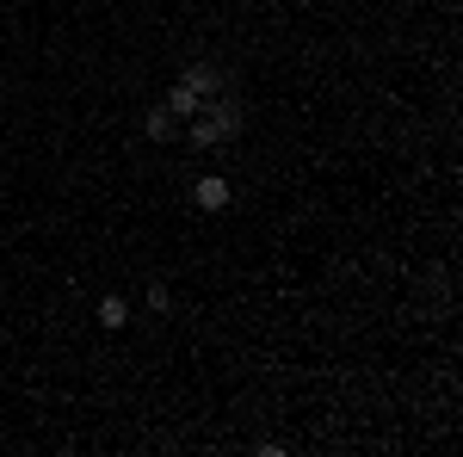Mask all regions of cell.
Wrapping results in <instances>:
<instances>
[{
  "label": "cell",
  "instance_id": "obj_6",
  "mask_svg": "<svg viewBox=\"0 0 463 457\" xmlns=\"http://www.w3.org/2000/svg\"><path fill=\"white\" fill-rule=\"evenodd\" d=\"M124 321H130V303H124L118 290H111V297H99V328H124Z\"/></svg>",
  "mask_w": 463,
  "mask_h": 457
},
{
  "label": "cell",
  "instance_id": "obj_3",
  "mask_svg": "<svg viewBox=\"0 0 463 457\" xmlns=\"http://www.w3.org/2000/svg\"><path fill=\"white\" fill-rule=\"evenodd\" d=\"M192 205H198V211H229V179L204 174L198 186H192Z\"/></svg>",
  "mask_w": 463,
  "mask_h": 457
},
{
  "label": "cell",
  "instance_id": "obj_7",
  "mask_svg": "<svg viewBox=\"0 0 463 457\" xmlns=\"http://www.w3.org/2000/svg\"><path fill=\"white\" fill-rule=\"evenodd\" d=\"M148 309H155V316H167V309H174V290H167V284H148V297H143Z\"/></svg>",
  "mask_w": 463,
  "mask_h": 457
},
{
  "label": "cell",
  "instance_id": "obj_5",
  "mask_svg": "<svg viewBox=\"0 0 463 457\" xmlns=\"http://www.w3.org/2000/svg\"><path fill=\"white\" fill-rule=\"evenodd\" d=\"M143 130H148V137H155V142H174V137H179V118H174V111H167V106H155V111H148V118H143Z\"/></svg>",
  "mask_w": 463,
  "mask_h": 457
},
{
  "label": "cell",
  "instance_id": "obj_1",
  "mask_svg": "<svg viewBox=\"0 0 463 457\" xmlns=\"http://www.w3.org/2000/svg\"><path fill=\"white\" fill-rule=\"evenodd\" d=\"M241 124H248V118H241V106L216 93V100H204V106H198L192 142H198V148H216V142H235V137H241Z\"/></svg>",
  "mask_w": 463,
  "mask_h": 457
},
{
  "label": "cell",
  "instance_id": "obj_2",
  "mask_svg": "<svg viewBox=\"0 0 463 457\" xmlns=\"http://www.w3.org/2000/svg\"><path fill=\"white\" fill-rule=\"evenodd\" d=\"M179 81H185L198 100H216V93H229V69H216V62H192V69H179Z\"/></svg>",
  "mask_w": 463,
  "mask_h": 457
},
{
  "label": "cell",
  "instance_id": "obj_4",
  "mask_svg": "<svg viewBox=\"0 0 463 457\" xmlns=\"http://www.w3.org/2000/svg\"><path fill=\"white\" fill-rule=\"evenodd\" d=\"M161 106L174 111V118H198V106H204V100H198V93H192V87H185V81H174V87H167V100H161Z\"/></svg>",
  "mask_w": 463,
  "mask_h": 457
}]
</instances>
